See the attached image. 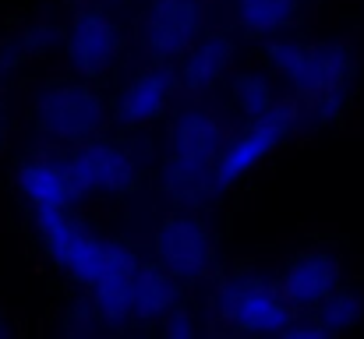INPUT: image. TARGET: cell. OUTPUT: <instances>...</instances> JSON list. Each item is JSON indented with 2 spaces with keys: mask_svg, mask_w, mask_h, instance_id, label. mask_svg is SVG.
<instances>
[{
  "mask_svg": "<svg viewBox=\"0 0 364 339\" xmlns=\"http://www.w3.org/2000/svg\"><path fill=\"white\" fill-rule=\"evenodd\" d=\"M265 64L272 78L290 85L304 113H311L315 120H336L358 78L354 46L336 39H272L265 46Z\"/></svg>",
  "mask_w": 364,
  "mask_h": 339,
  "instance_id": "1",
  "label": "cell"
},
{
  "mask_svg": "<svg viewBox=\"0 0 364 339\" xmlns=\"http://www.w3.org/2000/svg\"><path fill=\"white\" fill-rule=\"evenodd\" d=\"M32 223L39 230V240H43L50 262L71 283H82L89 290L100 283L121 279L138 265L134 251L124 240L92 233L71 209H36Z\"/></svg>",
  "mask_w": 364,
  "mask_h": 339,
  "instance_id": "2",
  "label": "cell"
},
{
  "mask_svg": "<svg viewBox=\"0 0 364 339\" xmlns=\"http://www.w3.org/2000/svg\"><path fill=\"white\" fill-rule=\"evenodd\" d=\"M227 145V131L223 120L213 117L209 110H184L177 113L173 127H170V149H166V166H163V181L166 188L191 202L202 191H213V166L220 159Z\"/></svg>",
  "mask_w": 364,
  "mask_h": 339,
  "instance_id": "3",
  "label": "cell"
},
{
  "mask_svg": "<svg viewBox=\"0 0 364 339\" xmlns=\"http://www.w3.org/2000/svg\"><path fill=\"white\" fill-rule=\"evenodd\" d=\"M107 117L110 113L103 96L82 82H53L36 96V107H32V120L39 134L68 149L100 138L107 127Z\"/></svg>",
  "mask_w": 364,
  "mask_h": 339,
  "instance_id": "4",
  "label": "cell"
},
{
  "mask_svg": "<svg viewBox=\"0 0 364 339\" xmlns=\"http://www.w3.org/2000/svg\"><path fill=\"white\" fill-rule=\"evenodd\" d=\"M297 120H301V107H294V103H279L272 113L251 120L241 134H234V138L223 145V152H220V159H216V166H213L209 188H213V191H227V188L241 184L247 173H255V170L294 134Z\"/></svg>",
  "mask_w": 364,
  "mask_h": 339,
  "instance_id": "5",
  "label": "cell"
},
{
  "mask_svg": "<svg viewBox=\"0 0 364 339\" xmlns=\"http://www.w3.org/2000/svg\"><path fill=\"white\" fill-rule=\"evenodd\" d=\"M216 311L220 318L237 329L241 336L272 339L294 322V311L283 304L279 290L258 276H234L216 290Z\"/></svg>",
  "mask_w": 364,
  "mask_h": 339,
  "instance_id": "6",
  "label": "cell"
},
{
  "mask_svg": "<svg viewBox=\"0 0 364 339\" xmlns=\"http://www.w3.org/2000/svg\"><path fill=\"white\" fill-rule=\"evenodd\" d=\"M68 177L78 191V202L89 195H127L138 188V159L131 156V149H124L121 141L110 138H92L75 145L64 156Z\"/></svg>",
  "mask_w": 364,
  "mask_h": 339,
  "instance_id": "7",
  "label": "cell"
},
{
  "mask_svg": "<svg viewBox=\"0 0 364 339\" xmlns=\"http://www.w3.org/2000/svg\"><path fill=\"white\" fill-rule=\"evenodd\" d=\"M152 254L156 265L173 279V283H198L209 276L216 262V240L213 230L191 212L163 220L152 237Z\"/></svg>",
  "mask_w": 364,
  "mask_h": 339,
  "instance_id": "8",
  "label": "cell"
},
{
  "mask_svg": "<svg viewBox=\"0 0 364 339\" xmlns=\"http://www.w3.org/2000/svg\"><path fill=\"white\" fill-rule=\"evenodd\" d=\"M64 50H68V64L82 78H103L114 71L121 57V28L110 14L96 7L78 11L64 32Z\"/></svg>",
  "mask_w": 364,
  "mask_h": 339,
  "instance_id": "9",
  "label": "cell"
},
{
  "mask_svg": "<svg viewBox=\"0 0 364 339\" xmlns=\"http://www.w3.org/2000/svg\"><path fill=\"white\" fill-rule=\"evenodd\" d=\"M343 286V262L336 251H301L287 262L276 290L283 304L297 311H315L333 290Z\"/></svg>",
  "mask_w": 364,
  "mask_h": 339,
  "instance_id": "10",
  "label": "cell"
},
{
  "mask_svg": "<svg viewBox=\"0 0 364 339\" xmlns=\"http://www.w3.org/2000/svg\"><path fill=\"white\" fill-rule=\"evenodd\" d=\"M202 28V11L198 0H152L145 14V50L156 60H173L181 57Z\"/></svg>",
  "mask_w": 364,
  "mask_h": 339,
  "instance_id": "11",
  "label": "cell"
},
{
  "mask_svg": "<svg viewBox=\"0 0 364 339\" xmlns=\"http://www.w3.org/2000/svg\"><path fill=\"white\" fill-rule=\"evenodd\" d=\"M181 308V283H173L156 262H138L127 276V311L131 322L156 325Z\"/></svg>",
  "mask_w": 364,
  "mask_h": 339,
  "instance_id": "12",
  "label": "cell"
},
{
  "mask_svg": "<svg viewBox=\"0 0 364 339\" xmlns=\"http://www.w3.org/2000/svg\"><path fill=\"white\" fill-rule=\"evenodd\" d=\"M173 85H177V75L170 68H145L141 75H134L117 96V120L124 127H145L152 120H159L166 113V103L173 96Z\"/></svg>",
  "mask_w": 364,
  "mask_h": 339,
  "instance_id": "13",
  "label": "cell"
},
{
  "mask_svg": "<svg viewBox=\"0 0 364 339\" xmlns=\"http://www.w3.org/2000/svg\"><path fill=\"white\" fill-rule=\"evenodd\" d=\"M18 191L36 209H71L78 191L68 177L64 156H32L18 166Z\"/></svg>",
  "mask_w": 364,
  "mask_h": 339,
  "instance_id": "14",
  "label": "cell"
},
{
  "mask_svg": "<svg viewBox=\"0 0 364 339\" xmlns=\"http://www.w3.org/2000/svg\"><path fill=\"white\" fill-rule=\"evenodd\" d=\"M234 53H237V46L227 32H209L181 53L177 82L188 92H205V89H213L227 78V71L234 64Z\"/></svg>",
  "mask_w": 364,
  "mask_h": 339,
  "instance_id": "15",
  "label": "cell"
},
{
  "mask_svg": "<svg viewBox=\"0 0 364 339\" xmlns=\"http://www.w3.org/2000/svg\"><path fill=\"white\" fill-rule=\"evenodd\" d=\"M234 11H237V25L247 36L272 39L297 21L301 0H237Z\"/></svg>",
  "mask_w": 364,
  "mask_h": 339,
  "instance_id": "16",
  "label": "cell"
},
{
  "mask_svg": "<svg viewBox=\"0 0 364 339\" xmlns=\"http://www.w3.org/2000/svg\"><path fill=\"white\" fill-rule=\"evenodd\" d=\"M315 322L326 329L329 339H340L347 333H354L364 322V294L354 286H340L333 290L318 308H315Z\"/></svg>",
  "mask_w": 364,
  "mask_h": 339,
  "instance_id": "17",
  "label": "cell"
},
{
  "mask_svg": "<svg viewBox=\"0 0 364 339\" xmlns=\"http://www.w3.org/2000/svg\"><path fill=\"white\" fill-rule=\"evenodd\" d=\"M230 99L247 120H258L283 103L279 92H276V78L269 71H241L230 82Z\"/></svg>",
  "mask_w": 364,
  "mask_h": 339,
  "instance_id": "18",
  "label": "cell"
},
{
  "mask_svg": "<svg viewBox=\"0 0 364 339\" xmlns=\"http://www.w3.org/2000/svg\"><path fill=\"white\" fill-rule=\"evenodd\" d=\"M53 39H57V28H53V25H36V28H25V32L14 39V50H18V57H14V60H28V57H36L39 50L53 46Z\"/></svg>",
  "mask_w": 364,
  "mask_h": 339,
  "instance_id": "19",
  "label": "cell"
},
{
  "mask_svg": "<svg viewBox=\"0 0 364 339\" xmlns=\"http://www.w3.org/2000/svg\"><path fill=\"white\" fill-rule=\"evenodd\" d=\"M163 336L159 339H198V329H195V322H191V315L188 311H173V315H166L163 322Z\"/></svg>",
  "mask_w": 364,
  "mask_h": 339,
  "instance_id": "20",
  "label": "cell"
},
{
  "mask_svg": "<svg viewBox=\"0 0 364 339\" xmlns=\"http://www.w3.org/2000/svg\"><path fill=\"white\" fill-rule=\"evenodd\" d=\"M272 339H329V336H326V329H322L315 318H311V322H297V318H294L283 333H276Z\"/></svg>",
  "mask_w": 364,
  "mask_h": 339,
  "instance_id": "21",
  "label": "cell"
},
{
  "mask_svg": "<svg viewBox=\"0 0 364 339\" xmlns=\"http://www.w3.org/2000/svg\"><path fill=\"white\" fill-rule=\"evenodd\" d=\"M0 339H7V329H4V325H0Z\"/></svg>",
  "mask_w": 364,
  "mask_h": 339,
  "instance_id": "22",
  "label": "cell"
}]
</instances>
